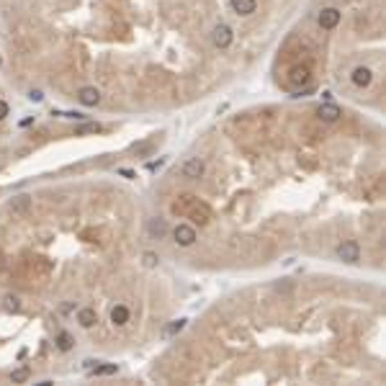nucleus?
I'll use <instances>...</instances> for the list:
<instances>
[{
    "label": "nucleus",
    "instance_id": "obj_1",
    "mask_svg": "<svg viewBox=\"0 0 386 386\" xmlns=\"http://www.w3.org/2000/svg\"><path fill=\"white\" fill-rule=\"evenodd\" d=\"M211 41H214V47H217V49H227L229 44L235 41V31H232L227 23H219L217 29L211 31Z\"/></svg>",
    "mask_w": 386,
    "mask_h": 386
},
{
    "label": "nucleus",
    "instance_id": "obj_2",
    "mask_svg": "<svg viewBox=\"0 0 386 386\" xmlns=\"http://www.w3.org/2000/svg\"><path fill=\"white\" fill-rule=\"evenodd\" d=\"M337 257L345 260V263H358V260H361V247H358V242L355 239L343 242V245L337 247Z\"/></svg>",
    "mask_w": 386,
    "mask_h": 386
},
{
    "label": "nucleus",
    "instance_id": "obj_3",
    "mask_svg": "<svg viewBox=\"0 0 386 386\" xmlns=\"http://www.w3.org/2000/svg\"><path fill=\"white\" fill-rule=\"evenodd\" d=\"M173 237H175V242L181 247H191L193 242H196V229L188 227V224H178L175 232H173Z\"/></svg>",
    "mask_w": 386,
    "mask_h": 386
},
{
    "label": "nucleus",
    "instance_id": "obj_4",
    "mask_svg": "<svg viewBox=\"0 0 386 386\" xmlns=\"http://www.w3.org/2000/svg\"><path fill=\"white\" fill-rule=\"evenodd\" d=\"M77 101L83 103V106H88V109H93V106L101 103V91L93 88V85H85V88H80V91H77Z\"/></svg>",
    "mask_w": 386,
    "mask_h": 386
},
{
    "label": "nucleus",
    "instance_id": "obj_5",
    "mask_svg": "<svg viewBox=\"0 0 386 386\" xmlns=\"http://www.w3.org/2000/svg\"><path fill=\"white\" fill-rule=\"evenodd\" d=\"M31 209V196H26V193H21V196H13L11 199V203H8V211L11 214H16V217H23L26 211Z\"/></svg>",
    "mask_w": 386,
    "mask_h": 386
},
{
    "label": "nucleus",
    "instance_id": "obj_6",
    "mask_svg": "<svg viewBox=\"0 0 386 386\" xmlns=\"http://www.w3.org/2000/svg\"><path fill=\"white\" fill-rule=\"evenodd\" d=\"M340 18H343V13L337 11V8H325V11L319 13V26L322 29H335V26L340 23Z\"/></svg>",
    "mask_w": 386,
    "mask_h": 386
},
{
    "label": "nucleus",
    "instance_id": "obj_7",
    "mask_svg": "<svg viewBox=\"0 0 386 386\" xmlns=\"http://www.w3.org/2000/svg\"><path fill=\"white\" fill-rule=\"evenodd\" d=\"M203 175V160L199 157H191L188 163L183 165V178H191V181H199Z\"/></svg>",
    "mask_w": 386,
    "mask_h": 386
},
{
    "label": "nucleus",
    "instance_id": "obj_8",
    "mask_svg": "<svg viewBox=\"0 0 386 386\" xmlns=\"http://www.w3.org/2000/svg\"><path fill=\"white\" fill-rule=\"evenodd\" d=\"M317 116H319L322 121H337L340 116H343V111H340L335 103H322L319 109H317Z\"/></svg>",
    "mask_w": 386,
    "mask_h": 386
},
{
    "label": "nucleus",
    "instance_id": "obj_9",
    "mask_svg": "<svg viewBox=\"0 0 386 386\" xmlns=\"http://www.w3.org/2000/svg\"><path fill=\"white\" fill-rule=\"evenodd\" d=\"M255 8H257L255 0H232V11L237 16H253Z\"/></svg>",
    "mask_w": 386,
    "mask_h": 386
},
{
    "label": "nucleus",
    "instance_id": "obj_10",
    "mask_svg": "<svg viewBox=\"0 0 386 386\" xmlns=\"http://www.w3.org/2000/svg\"><path fill=\"white\" fill-rule=\"evenodd\" d=\"M111 322L116 327H124L129 322V309L124 307V304H116V307L111 309Z\"/></svg>",
    "mask_w": 386,
    "mask_h": 386
},
{
    "label": "nucleus",
    "instance_id": "obj_11",
    "mask_svg": "<svg viewBox=\"0 0 386 386\" xmlns=\"http://www.w3.org/2000/svg\"><path fill=\"white\" fill-rule=\"evenodd\" d=\"M371 80H373V75H371V70H368V67H355V70H353V83H355L358 88L371 85Z\"/></svg>",
    "mask_w": 386,
    "mask_h": 386
},
{
    "label": "nucleus",
    "instance_id": "obj_12",
    "mask_svg": "<svg viewBox=\"0 0 386 386\" xmlns=\"http://www.w3.org/2000/svg\"><path fill=\"white\" fill-rule=\"evenodd\" d=\"M309 67H296V70H291V75H289V83L291 85H307L309 83Z\"/></svg>",
    "mask_w": 386,
    "mask_h": 386
},
{
    "label": "nucleus",
    "instance_id": "obj_13",
    "mask_svg": "<svg viewBox=\"0 0 386 386\" xmlns=\"http://www.w3.org/2000/svg\"><path fill=\"white\" fill-rule=\"evenodd\" d=\"M77 322H80V327L91 330V327L95 325V322H98L95 309H80V312H77Z\"/></svg>",
    "mask_w": 386,
    "mask_h": 386
},
{
    "label": "nucleus",
    "instance_id": "obj_14",
    "mask_svg": "<svg viewBox=\"0 0 386 386\" xmlns=\"http://www.w3.org/2000/svg\"><path fill=\"white\" fill-rule=\"evenodd\" d=\"M73 345L75 343H73V337H70L67 332H59V335H57V348L59 350H65V353H67V350H73Z\"/></svg>",
    "mask_w": 386,
    "mask_h": 386
},
{
    "label": "nucleus",
    "instance_id": "obj_15",
    "mask_svg": "<svg viewBox=\"0 0 386 386\" xmlns=\"http://www.w3.org/2000/svg\"><path fill=\"white\" fill-rule=\"evenodd\" d=\"M29 376H31L29 368H16V371L11 373V381L13 384H23V381H29Z\"/></svg>",
    "mask_w": 386,
    "mask_h": 386
},
{
    "label": "nucleus",
    "instance_id": "obj_16",
    "mask_svg": "<svg viewBox=\"0 0 386 386\" xmlns=\"http://www.w3.org/2000/svg\"><path fill=\"white\" fill-rule=\"evenodd\" d=\"M149 232H152V235H157V237H163L165 232H167V227H165L163 219H157V221H149Z\"/></svg>",
    "mask_w": 386,
    "mask_h": 386
},
{
    "label": "nucleus",
    "instance_id": "obj_17",
    "mask_svg": "<svg viewBox=\"0 0 386 386\" xmlns=\"http://www.w3.org/2000/svg\"><path fill=\"white\" fill-rule=\"evenodd\" d=\"M185 327V319H178V322H173V325H167L165 327V337H170V335H178Z\"/></svg>",
    "mask_w": 386,
    "mask_h": 386
},
{
    "label": "nucleus",
    "instance_id": "obj_18",
    "mask_svg": "<svg viewBox=\"0 0 386 386\" xmlns=\"http://www.w3.org/2000/svg\"><path fill=\"white\" fill-rule=\"evenodd\" d=\"M5 309L8 312H18L21 309V301L16 299V296H5Z\"/></svg>",
    "mask_w": 386,
    "mask_h": 386
},
{
    "label": "nucleus",
    "instance_id": "obj_19",
    "mask_svg": "<svg viewBox=\"0 0 386 386\" xmlns=\"http://www.w3.org/2000/svg\"><path fill=\"white\" fill-rule=\"evenodd\" d=\"M111 373H116V366H113V363H109V366H95V376H111Z\"/></svg>",
    "mask_w": 386,
    "mask_h": 386
},
{
    "label": "nucleus",
    "instance_id": "obj_20",
    "mask_svg": "<svg viewBox=\"0 0 386 386\" xmlns=\"http://www.w3.org/2000/svg\"><path fill=\"white\" fill-rule=\"evenodd\" d=\"M145 265L147 268H155L157 265V255L155 253H145Z\"/></svg>",
    "mask_w": 386,
    "mask_h": 386
},
{
    "label": "nucleus",
    "instance_id": "obj_21",
    "mask_svg": "<svg viewBox=\"0 0 386 386\" xmlns=\"http://www.w3.org/2000/svg\"><path fill=\"white\" fill-rule=\"evenodd\" d=\"M98 129H101L98 124H88V127H80L77 131H80V134H85V131H98Z\"/></svg>",
    "mask_w": 386,
    "mask_h": 386
},
{
    "label": "nucleus",
    "instance_id": "obj_22",
    "mask_svg": "<svg viewBox=\"0 0 386 386\" xmlns=\"http://www.w3.org/2000/svg\"><path fill=\"white\" fill-rule=\"evenodd\" d=\"M29 98H31L34 103H39V101H41L44 95H41V91H31V93H29Z\"/></svg>",
    "mask_w": 386,
    "mask_h": 386
},
{
    "label": "nucleus",
    "instance_id": "obj_23",
    "mask_svg": "<svg viewBox=\"0 0 386 386\" xmlns=\"http://www.w3.org/2000/svg\"><path fill=\"white\" fill-rule=\"evenodd\" d=\"M5 116H8V103H5V101H0V121H3Z\"/></svg>",
    "mask_w": 386,
    "mask_h": 386
}]
</instances>
